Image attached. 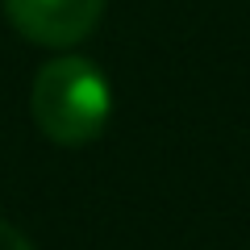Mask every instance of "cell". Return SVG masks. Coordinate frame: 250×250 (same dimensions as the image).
I'll return each instance as SVG.
<instances>
[{"label": "cell", "mask_w": 250, "mask_h": 250, "mask_svg": "<svg viewBox=\"0 0 250 250\" xmlns=\"http://www.w3.org/2000/svg\"><path fill=\"white\" fill-rule=\"evenodd\" d=\"M34 125L59 146H83L104 134L113 113V92L96 62L80 54H59L42 62L29 92Z\"/></svg>", "instance_id": "6da1fadb"}, {"label": "cell", "mask_w": 250, "mask_h": 250, "mask_svg": "<svg viewBox=\"0 0 250 250\" xmlns=\"http://www.w3.org/2000/svg\"><path fill=\"white\" fill-rule=\"evenodd\" d=\"M4 13L21 38L50 50H67L96 29L104 0H4Z\"/></svg>", "instance_id": "7a4b0ae2"}, {"label": "cell", "mask_w": 250, "mask_h": 250, "mask_svg": "<svg viewBox=\"0 0 250 250\" xmlns=\"http://www.w3.org/2000/svg\"><path fill=\"white\" fill-rule=\"evenodd\" d=\"M0 250H34V246H29V238L17 229V225L0 221Z\"/></svg>", "instance_id": "3957f363"}]
</instances>
